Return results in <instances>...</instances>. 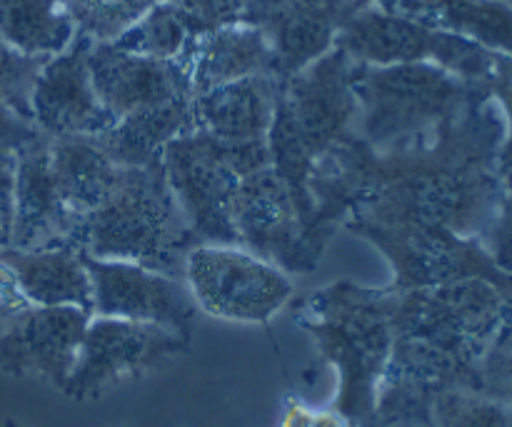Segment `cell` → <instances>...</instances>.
<instances>
[{"instance_id": "17", "label": "cell", "mask_w": 512, "mask_h": 427, "mask_svg": "<svg viewBox=\"0 0 512 427\" xmlns=\"http://www.w3.org/2000/svg\"><path fill=\"white\" fill-rule=\"evenodd\" d=\"M88 68L95 93L113 123L193 98L188 75L178 60L145 58L113 43H93Z\"/></svg>"}, {"instance_id": "28", "label": "cell", "mask_w": 512, "mask_h": 427, "mask_svg": "<svg viewBox=\"0 0 512 427\" xmlns=\"http://www.w3.org/2000/svg\"><path fill=\"white\" fill-rule=\"evenodd\" d=\"M428 413L433 427H512V408L478 390H440Z\"/></svg>"}, {"instance_id": "8", "label": "cell", "mask_w": 512, "mask_h": 427, "mask_svg": "<svg viewBox=\"0 0 512 427\" xmlns=\"http://www.w3.org/2000/svg\"><path fill=\"white\" fill-rule=\"evenodd\" d=\"M268 143L230 148L193 128L170 140L163 170L190 230L200 245H238L233 200L240 180L268 168Z\"/></svg>"}, {"instance_id": "10", "label": "cell", "mask_w": 512, "mask_h": 427, "mask_svg": "<svg viewBox=\"0 0 512 427\" xmlns=\"http://www.w3.org/2000/svg\"><path fill=\"white\" fill-rule=\"evenodd\" d=\"M183 280L200 313L225 323L268 325L295 295L290 275L235 245H195Z\"/></svg>"}, {"instance_id": "19", "label": "cell", "mask_w": 512, "mask_h": 427, "mask_svg": "<svg viewBox=\"0 0 512 427\" xmlns=\"http://www.w3.org/2000/svg\"><path fill=\"white\" fill-rule=\"evenodd\" d=\"M278 88L280 83L270 75H255V78L195 95V128L213 135L218 143L230 145V148L268 143Z\"/></svg>"}, {"instance_id": "23", "label": "cell", "mask_w": 512, "mask_h": 427, "mask_svg": "<svg viewBox=\"0 0 512 427\" xmlns=\"http://www.w3.org/2000/svg\"><path fill=\"white\" fill-rule=\"evenodd\" d=\"M50 158L60 195L78 218L98 210L113 195L125 170L115 165L93 138L50 140Z\"/></svg>"}, {"instance_id": "20", "label": "cell", "mask_w": 512, "mask_h": 427, "mask_svg": "<svg viewBox=\"0 0 512 427\" xmlns=\"http://www.w3.org/2000/svg\"><path fill=\"white\" fill-rule=\"evenodd\" d=\"M380 10L438 33L512 55V5L503 0H373Z\"/></svg>"}, {"instance_id": "18", "label": "cell", "mask_w": 512, "mask_h": 427, "mask_svg": "<svg viewBox=\"0 0 512 427\" xmlns=\"http://www.w3.org/2000/svg\"><path fill=\"white\" fill-rule=\"evenodd\" d=\"M178 63L188 75L190 95L195 98L255 75L273 78L275 53L263 28L233 23L195 40Z\"/></svg>"}, {"instance_id": "22", "label": "cell", "mask_w": 512, "mask_h": 427, "mask_svg": "<svg viewBox=\"0 0 512 427\" xmlns=\"http://www.w3.org/2000/svg\"><path fill=\"white\" fill-rule=\"evenodd\" d=\"M193 128V98H185L165 108L118 120L93 140L120 168H145L163 158V150L170 140Z\"/></svg>"}, {"instance_id": "11", "label": "cell", "mask_w": 512, "mask_h": 427, "mask_svg": "<svg viewBox=\"0 0 512 427\" xmlns=\"http://www.w3.org/2000/svg\"><path fill=\"white\" fill-rule=\"evenodd\" d=\"M188 350V338L158 325L90 318L63 393L75 403L100 400L118 385L143 378Z\"/></svg>"}, {"instance_id": "6", "label": "cell", "mask_w": 512, "mask_h": 427, "mask_svg": "<svg viewBox=\"0 0 512 427\" xmlns=\"http://www.w3.org/2000/svg\"><path fill=\"white\" fill-rule=\"evenodd\" d=\"M358 100L353 133L375 153L413 143L490 98L485 85L468 83L438 65H360L353 68Z\"/></svg>"}, {"instance_id": "29", "label": "cell", "mask_w": 512, "mask_h": 427, "mask_svg": "<svg viewBox=\"0 0 512 427\" xmlns=\"http://www.w3.org/2000/svg\"><path fill=\"white\" fill-rule=\"evenodd\" d=\"M478 393L512 408V320L500 330L480 368Z\"/></svg>"}, {"instance_id": "31", "label": "cell", "mask_w": 512, "mask_h": 427, "mask_svg": "<svg viewBox=\"0 0 512 427\" xmlns=\"http://www.w3.org/2000/svg\"><path fill=\"white\" fill-rule=\"evenodd\" d=\"M248 18L245 23L260 25L273 15L315 13V10H353L365 0H245Z\"/></svg>"}, {"instance_id": "35", "label": "cell", "mask_w": 512, "mask_h": 427, "mask_svg": "<svg viewBox=\"0 0 512 427\" xmlns=\"http://www.w3.org/2000/svg\"><path fill=\"white\" fill-rule=\"evenodd\" d=\"M3 427H20L18 423H15V420H5V425Z\"/></svg>"}, {"instance_id": "16", "label": "cell", "mask_w": 512, "mask_h": 427, "mask_svg": "<svg viewBox=\"0 0 512 427\" xmlns=\"http://www.w3.org/2000/svg\"><path fill=\"white\" fill-rule=\"evenodd\" d=\"M80 218L65 205L55 180L50 140L43 138L15 155L13 223L8 245L18 250H75Z\"/></svg>"}, {"instance_id": "14", "label": "cell", "mask_w": 512, "mask_h": 427, "mask_svg": "<svg viewBox=\"0 0 512 427\" xmlns=\"http://www.w3.org/2000/svg\"><path fill=\"white\" fill-rule=\"evenodd\" d=\"M90 318L80 308H25L8 318L0 333V373L40 380L63 393Z\"/></svg>"}, {"instance_id": "24", "label": "cell", "mask_w": 512, "mask_h": 427, "mask_svg": "<svg viewBox=\"0 0 512 427\" xmlns=\"http://www.w3.org/2000/svg\"><path fill=\"white\" fill-rule=\"evenodd\" d=\"M78 35L60 0H0V38L30 58H53Z\"/></svg>"}, {"instance_id": "30", "label": "cell", "mask_w": 512, "mask_h": 427, "mask_svg": "<svg viewBox=\"0 0 512 427\" xmlns=\"http://www.w3.org/2000/svg\"><path fill=\"white\" fill-rule=\"evenodd\" d=\"M485 90L498 105L505 120V143L503 153H500V173L508 178L512 170V55H498L495 58L493 70H490L488 80H485Z\"/></svg>"}, {"instance_id": "9", "label": "cell", "mask_w": 512, "mask_h": 427, "mask_svg": "<svg viewBox=\"0 0 512 427\" xmlns=\"http://www.w3.org/2000/svg\"><path fill=\"white\" fill-rule=\"evenodd\" d=\"M335 48L360 65L385 68V65L428 63L480 85L488 80L498 58V53H490L470 40L438 33L413 20L385 13L373 0L360 3L343 20Z\"/></svg>"}, {"instance_id": "1", "label": "cell", "mask_w": 512, "mask_h": 427, "mask_svg": "<svg viewBox=\"0 0 512 427\" xmlns=\"http://www.w3.org/2000/svg\"><path fill=\"white\" fill-rule=\"evenodd\" d=\"M505 120L493 98L413 143L375 153L355 133L328 150L310 175V238L320 250L353 213H383L485 238L505 193Z\"/></svg>"}, {"instance_id": "21", "label": "cell", "mask_w": 512, "mask_h": 427, "mask_svg": "<svg viewBox=\"0 0 512 427\" xmlns=\"http://www.w3.org/2000/svg\"><path fill=\"white\" fill-rule=\"evenodd\" d=\"M0 263L13 273L20 295L33 308L93 310V285L75 250H18L5 245Z\"/></svg>"}, {"instance_id": "34", "label": "cell", "mask_w": 512, "mask_h": 427, "mask_svg": "<svg viewBox=\"0 0 512 427\" xmlns=\"http://www.w3.org/2000/svg\"><path fill=\"white\" fill-rule=\"evenodd\" d=\"M13 193H15V158L0 153V225L10 235L13 223Z\"/></svg>"}, {"instance_id": "13", "label": "cell", "mask_w": 512, "mask_h": 427, "mask_svg": "<svg viewBox=\"0 0 512 427\" xmlns=\"http://www.w3.org/2000/svg\"><path fill=\"white\" fill-rule=\"evenodd\" d=\"M80 258L93 285V318L158 325L193 340L198 305L183 278L120 260H98L83 253Z\"/></svg>"}, {"instance_id": "15", "label": "cell", "mask_w": 512, "mask_h": 427, "mask_svg": "<svg viewBox=\"0 0 512 427\" xmlns=\"http://www.w3.org/2000/svg\"><path fill=\"white\" fill-rule=\"evenodd\" d=\"M93 43L78 30L73 43L45 60L35 78L30 95L33 123L48 140L95 138L113 125L90 78L88 55Z\"/></svg>"}, {"instance_id": "33", "label": "cell", "mask_w": 512, "mask_h": 427, "mask_svg": "<svg viewBox=\"0 0 512 427\" xmlns=\"http://www.w3.org/2000/svg\"><path fill=\"white\" fill-rule=\"evenodd\" d=\"M280 427H353L338 410H313L300 400L290 398L285 403Z\"/></svg>"}, {"instance_id": "2", "label": "cell", "mask_w": 512, "mask_h": 427, "mask_svg": "<svg viewBox=\"0 0 512 427\" xmlns=\"http://www.w3.org/2000/svg\"><path fill=\"white\" fill-rule=\"evenodd\" d=\"M510 320L512 295L485 280L395 290L393 353L375 415H428L440 390H480L485 355Z\"/></svg>"}, {"instance_id": "26", "label": "cell", "mask_w": 512, "mask_h": 427, "mask_svg": "<svg viewBox=\"0 0 512 427\" xmlns=\"http://www.w3.org/2000/svg\"><path fill=\"white\" fill-rule=\"evenodd\" d=\"M195 35L180 10L170 0L150 8L135 25H130L120 38L113 40L115 48L128 53L145 55L158 60H180L185 50L195 43Z\"/></svg>"}, {"instance_id": "7", "label": "cell", "mask_w": 512, "mask_h": 427, "mask_svg": "<svg viewBox=\"0 0 512 427\" xmlns=\"http://www.w3.org/2000/svg\"><path fill=\"white\" fill-rule=\"evenodd\" d=\"M343 230L380 250L393 268V290L485 280L512 295V275L498 268L480 238H463L438 225L365 210L350 215Z\"/></svg>"}, {"instance_id": "32", "label": "cell", "mask_w": 512, "mask_h": 427, "mask_svg": "<svg viewBox=\"0 0 512 427\" xmlns=\"http://www.w3.org/2000/svg\"><path fill=\"white\" fill-rule=\"evenodd\" d=\"M483 243L488 253L493 255L495 263H498V268L512 275V170L505 178V193L503 200H500L498 215H495L493 225L485 233Z\"/></svg>"}, {"instance_id": "5", "label": "cell", "mask_w": 512, "mask_h": 427, "mask_svg": "<svg viewBox=\"0 0 512 427\" xmlns=\"http://www.w3.org/2000/svg\"><path fill=\"white\" fill-rule=\"evenodd\" d=\"M78 253L98 260L135 263L183 278L198 238L190 230L168 180L163 158L145 168H125L108 200L80 218Z\"/></svg>"}, {"instance_id": "27", "label": "cell", "mask_w": 512, "mask_h": 427, "mask_svg": "<svg viewBox=\"0 0 512 427\" xmlns=\"http://www.w3.org/2000/svg\"><path fill=\"white\" fill-rule=\"evenodd\" d=\"M75 28L95 43H113L163 0H60Z\"/></svg>"}, {"instance_id": "12", "label": "cell", "mask_w": 512, "mask_h": 427, "mask_svg": "<svg viewBox=\"0 0 512 427\" xmlns=\"http://www.w3.org/2000/svg\"><path fill=\"white\" fill-rule=\"evenodd\" d=\"M238 245L285 275L318 270L323 250L315 248L293 195L273 165L240 180L233 200Z\"/></svg>"}, {"instance_id": "25", "label": "cell", "mask_w": 512, "mask_h": 427, "mask_svg": "<svg viewBox=\"0 0 512 427\" xmlns=\"http://www.w3.org/2000/svg\"><path fill=\"white\" fill-rule=\"evenodd\" d=\"M45 60L18 53L0 38V153L10 158L45 138L35 128L30 108L35 78Z\"/></svg>"}, {"instance_id": "3", "label": "cell", "mask_w": 512, "mask_h": 427, "mask_svg": "<svg viewBox=\"0 0 512 427\" xmlns=\"http://www.w3.org/2000/svg\"><path fill=\"white\" fill-rule=\"evenodd\" d=\"M395 290L335 280L305 295L295 323L313 338L318 353L338 370L333 410L353 427H368L393 353Z\"/></svg>"}, {"instance_id": "4", "label": "cell", "mask_w": 512, "mask_h": 427, "mask_svg": "<svg viewBox=\"0 0 512 427\" xmlns=\"http://www.w3.org/2000/svg\"><path fill=\"white\" fill-rule=\"evenodd\" d=\"M353 68V60L340 48H333L278 88L268 133L270 163L288 185L308 235L313 220L310 175L328 150L355 130L358 100Z\"/></svg>"}]
</instances>
